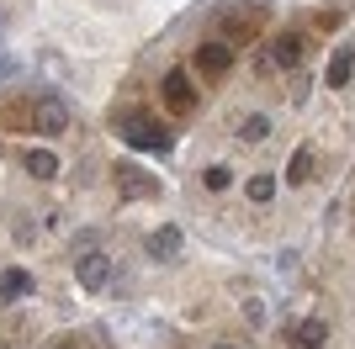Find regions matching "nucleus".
I'll return each mask as SVG.
<instances>
[{
    "mask_svg": "<svg viewBox=\"0 0 355 349\" xmlns=\"http://www.w3.org/2000/svg\"><path fill=\"white\" fill-rule=\"evenodd\" d=\"M0 127H11V132H32V101H21V106H6L0 111Z\"/></svg>",
    "mask_w": 355,
    "mask_h": 349,
    "instance_id": "14",
    "label": "nucleus"
},
{
    "mask_svg": "<svg viewBox=\"0 0 355 349\" xmlns=\"http://www.w3.org/2000/svg\"><path fill=\"white\" fill-rule=\"evenodd\" d=\"M297 64H302V32H282L260 53V69H297Z\"/></svg>",
    "mask_w": 355,
    "mask_h": 349,
    "instance_id": "5",
    "label": "nucleus"
},
{
    "mask_svg": "<svg viewBox=\"0 0 355 349\" xmlns=\"http://www.w3.org/2000/svg\"><path fill=\"white\" fill-rule=\"evenodd\" d=\"M254 21H266V6H260V0H244V6H234V11H223L218 16L223 43H244V37L254 32Z\"/></svg>",
    "mask_w": 355,
    "mask_h": 349,
    "instance_id": "2",
    "label": "nucleus"
},
{
    "mask_svg": "<svg viewBox=\"0 0 355 349\" xmlns=\"http://www.w3.org/2000/svg\"><path fill=\"white\" fill-rule=\"evenodd\" d=\"M191 64H196L202 74H207V80H218V74H228V69H234V43H202Z\"/></svg>",
    "mask_w": 355,
    "mask_h": 349,
    "instance_id": "7",
    "label": "nucleus"
},
{
    "mask_svg": "<svg viewBox=\"0 0 355 349\" xmlns=\"http://www.w3.org/2000/svg\"><path fill=\"white\" fill-rule=\"evenodd\" d=\"M308 174H313V148H297L292 164H286V180H292V186H308Z\"/></svg>",
    "mask_w": 355,
    "mask_h": 349,
    "instance_id": "15",
    "label": "nucleus"
},
{
    "mask_svg": "<svg viewBox=\"0 0 355 349\" xmlns=\"http://www.w3.org/2000/svg\"><path fill=\"white\" fill-rule=\"evenodd\" d=\"M74 276H80V286H85V291H101V286H112V276H117V265H112V254H101V249H90V254H80V265H74Z\"/></svg>",
    "mask_w": 355,
    "mask_h": 349,
    "instance_id": "4",
    "label": "nucleus"
},
{
    "mask_svg": "<svg viewBox=\"0 0 355 349\" xmlns=\"http://www.w3.org/2000/svg\"><path fill=\"white\" fill-rule=\"evenodd\" d=\"M21 164H27L32 180H53V174H59V154H48V148H27Z\"/></svg>",
    "mask_w": 355,
    "mask_h": 349,
    "instance_id": "11",
    "label": "nucleus"
},
{
    "mask_svg": "<svg viewBox=\"0 0 355 349\" xmlns=\"http://www.w3.org/2000/svg\"><path fill=\"white\" fill-rule=\"evenodd\" d=\"M180 249H186L180 228H154V233H148V254H154L159 265H175V260H180Z\"/></svg>",
    "mask_w": 355,
    "mask_h": 349,
    "instance_id": "9",
    "label": "nucleus"
},
{
    "mask_svg": "<svg viewBox=\"0 0 355 349\" xmlns=\"http://www.w3.org/2000/svg\"><path fill=\"white\" fill-rule=\"evenodd\" d=\"M53 349H80V344H74V339H64V344H53Z\"/></svg>",
    "mask_w": 355,
    "mask_h": 349,
    "instance_id": "19",
    "label": "nucleus"
},
{
    "mask_svg": "<svg viewBox=\"0 0 355 349\" xmlns=\"http://www.w3.org/2000/svg\"><path fill=\"white\" fill-rule=\"evenodd\" d=\"M69 127V106L43 96V101H32V132H64Z\"/></svg>",
    "mask_w": 355,
    "mask_h": 349,
    "instance_id": "8",
    "label": "nucleus"
},
{
    "mask_svg": "<svg viewBox=\"0 0 355 349\" xmlns=\"http://www.w3.org/2000/svg\"><path fill=\"white\" fill-rule=\"evenodd\" d=\"M270 196H276V180H270V174H254V180H250V202H260V206H266Z\"/></svg>",
    "mask_w": 355,
    "mask_h": 349,
    "instance_id": "17",
    "label": "nucleus"
},
{
    "mask_svg": "<svg viewBox=\"0 0 355 349\" xmlns=\"http://www.w3.org/2000/svg\"><path fill=\"white\" fill-rule=\"evenodd\" d=\"M324 344H329V323H318V318L292 323V349H324Z\"/></svg>",
    "mask_w": 355,
    "mask_h": 349,
    "instance_id": "10",
    "label": "nucleus"
},
{
    "mask_svg": "<svg viewBox=\"0 0 355 349\" xmlns=\"http://www.w3.org/2000/svg\"><path fill=\"white\" fill-rule=\"evenodd\" d=\"M202 186L207 190H228V164H212V170L202 174Z\"/></svg>",
    "mask_w": 355,
    "mask_h": 349,
    "instance_id": "18",
    "label": "nucleus"
},
{
    "mask_svg": "<svg viewBox=\"0 0 355 349\" xmlns=\"http://www.w3.org/2000/svg\"><path fill=\"white\" fill-rule=\"evenodd\" d=\"M112 180H117V190L128 196V202H154V196H159V174L138 170V164H128V159L112 170Z\"/></svg>",
    "mask_w": 355,
    "mask_h": 349,
    "instance_id": "3",
    "label": "nucleus"
},
{
    "mask_svg": "<svg viewBox=\"0 0 355 349\" xmlns=\"http://www.w3.org/2000/svg\"><path fill=\"white\" fill-rule=\"evenodd\" d=\"M350 74H355V48H340V53L329 58V85H350Z\"/></svg>",
    "mask_w": 355,
    "mask_h": 349,
    "instance_id": "12",
    "label": "nucleus"
},
{
    "mask_svg": "<svg viewBox=\"0 0 355 349\" xmlns=\"http://www.w3.org/2000/svg\"><path fill=\"white\" fill-rule=\"evenodd\" d=\"M266 132H270V116H260V111H254V116H244V122H239V138H244V143H260Z\"/></svg>",
    "mask_w": 355,
    "mask_h": 349,
    "instance_id": "16",
    "label": "nucleus"
},
{
    "mask_svg": "<svg viewBox=\"0 0 355 349\" xmlns=\"http://www.w3.org/2000/svg\"><path fill=\"white\" fill-rule=\"evenodd\" d=\"M159 96H164V106H170V111L175 116H186V111H196V90H191V80H186V74H164V85H159Z\"/></svg>",
    "mask_w": 355,
    "mask_h": 349,
    "instance_id": "6",
    "label": "nucleus"
},
{
    "mask_svg": "<svg viewBox=\"0 0 355 349\" xmlns=\"http://www.w3.org/2000/svg\"><path fill=\"white\" fill-rule=\"evenodd\" d=\"M27 291H32V276H27V270H16V265H11V270L0 276V296H6V302H16V296H27Z\"/></svg>",
    "mask_w": 355,
    "mask_h": 349,
    "instance_id": "13",
    "label": "nucleus"
},
{
    "mask_svg": "<svg viewBox=\"0 0 355 349\" xmlns=\"http://www.w3.org/2000/svg\"><path fill=\"white\" fill-rule=\"evenodd\" d=\"M117 132H122L133 148H148V154H164V148H170V127H164V122H154V116H122Z\"/></svg>",
    "mask_w": 355,
    "mask_h": 349,
    "instance_id": "1",
    "label": "nucleus"
}]
</instances>
